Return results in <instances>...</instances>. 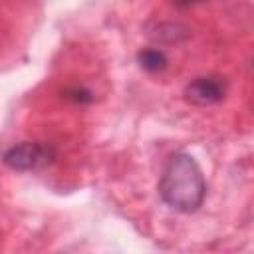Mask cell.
<instances>
[{
	"label": "cell",
	"mask_w": 254,
	"mask_h": 254,
	"mask_svg": "<svg viewBox=\"0 0 254 254\" xmlns=\"http://www.w3.org/2000/svg\"><path fill=\"white\" fill-rule=\"evenodd\" d=\"M159 196L177 212H194L206 196V181L198 163L187 153H175L167 159L161 179Z\"/></svg>",
	"instance_id": "6da1fadb"
},
{
	"label": "cell",
	"mask_w": 254,
	"mask_h": 254,
	"mask_svg": "<svg viewBox=\"0 0 254 254\" xmlns=\"http://www.w3.org/2000/svg\"><path fill=\"white\" fill-rule=\"evenodd\" d=\"M52 159H54L52 147L38 141H22L4 153V165L18 173L36 171L48 165Z\"/></svg>",
	"instance_id": "7a4b0ae2"
},
{
	"label": "cell",
	"mask_w": 254,
	"mask_h": 254,
	"mask_svg": "<svg viewBox=\"0 0 254 254\" xmlns=\"http://www.w3.org/2000/svg\"><path fill=\"white\" fill-rule=\"evenodd\" d=\"M226 85L216 75H202L194 77L185 87V99L194 105H214L224 99Z\"/></svg>",
	"instance_id": "3957f363"
},
{
	"label": "cell",
	"mask_w": 254,
	"mask_h": 254,
	"mask_svg": "<svg viewBox=\"0 0 254 254\" xmlns=\"http://www.w3.org/2000/svg\"><path fill=\"white\" fill-rule=\"evenodd\" d=\"M137 62L139 65L149 71V73H159L163 71L167 65H169V60L167 56L161 52V50H153V48H147V50H141L137 54Z\"/></svg>",
	"instance_id": "277c9868"
},
{
	"label": "cell",
	"mask_w": 254,
	"mask_h": 254,
	"mask_svg": "<svg viewBox=\"0 0 254 254\" xmlns=\"http://www.w3.org/2000/svg\"><path fill=\"white\" fill-rule=\"evenodd\" d=\"M67 97L69 99H73L75 103H89L93 97H91V91H87V89H83V87H73V89H69L67 91Z\"/></svg>",
	"instance_id": "5b68a950"
},
{
	"label": "cell",
	"mask_w": 254,
	"mask_h": 254,
	"mask_svg": "<svg viewBox=\"0 0 254 254\" xmlns=\"http://www.w3.org/2000/svg\"><path fill=\"white\" fill-rule=\"evenodd\" d=\"M177 6H190V4H196V2H200V0H173Z\"/></svg>",
	"instance_id": "8992f818"
}]
</instances>
